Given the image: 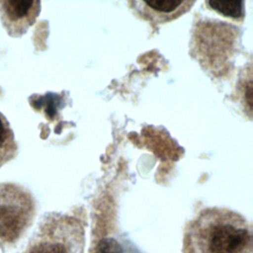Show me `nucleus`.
Returning a JSON list of instances; mask_svg holds the SVG:
<instances>
[{
  "instance_id": "7ed1b4c3",
  "label": "nucleus",
  "mask_w": 253,
  "mask_h": 253,
  "mask_svg": "<svg viewBox=\"0 0 253 253\" xmlns=\"http://www.w3.org/2000/svg\"><path fill=\"white\" fill-rule=\"evenodd\" d=\"M35 216L32 196L13 184H0V241L14 242Z\"/></svg>"
},
{
  "instance_id": "6e6552de",
  "label": "nucleus",
  "mask_w": 253,
  "mask_h": 253,
  "mask_svg": "<svg viewBox=\"0 0 253 253\" xmlns=\"http://www.w3.org/2000/svg\"><path fill=\"white\" fill-rule=\"evenodd\" d=\"M15 148L12 130L6 120L0 114V165L5 159H9Z\"/></svg>"
},
{
  "instance_id": "423d86ee",
  "label": "nucleus",
  "mask_w": 253,
  "mask_h": 253,
  "mask_svg": "<svg viewBox=\"0 0 253 253\" xmlns=\"http://www.w3.org/2000/svg\"><path fill=\"white\" fill-rule=\"evenodd\" d=\"M90 253H141L125 238L106 236L92 246Z\"/></svg>"
},
{
  "instance_id": "0eeeda50",
  "label": "nucleus",
  "mask_w": 253,
  "mask_h": 253,
  "mask_svg": "<svg viewBox=\"0 0 253 253\" xmlns=\"http://www.w3.org/2000/svg\"><path fill=\"white\" fill-rule=\"evenodd\" d=\"M207 4L214 11L225 17L241 20L244 17L243 1H208Z\"/></svg>"
},
{
  "instance_id": "20e7f679",
  "label": "nucleus",
  "mask_w": 253,
  "mask_h": 253,
  "mask_svg": "<svg viewBox=\"0 0 253 253\" xmlns=\"http://www.w3.org/2000/svg\"><path fill=\"white\" fill-rule=\"evenodd\" d=\"M41 11V3L33 0L0 1V13L7 32L19 37L34 24Z\"/></svg>"
},
{
  "instance_id": "39448f33",
  "label": "nucleus",
  "mask_w": 253,
  "mask_h": 253,
  "mask_svg": "<svg viewBox=\"0 0 253 253\" xmlns=\"http://www.w3.org/2000/svg\"><path fill=\"white\" fill-rule=\"evenodd\" d=\"M136 9L155 23L170 21L187 12L194 4L193 1L154 0L133 2Z\"/></svg>"
},
{
  "instance_id": "f257e3e1",
  "label": "nucleus",
  "mask_w": 253,
  "mask_h": 253,
  "mask_svg": "<svg viewBox=\"0 0 253 253\" xmlns=\"http://www.w3.org/2000/svg\"><path fill=\"white\" fill-rule=\"evenodd\" d=\"M183 253H253L251 225L230 210L205 209L186 227Z\"/></svg>"
},
{
  "instance_id": "f03ea898",
  "label": "nucleus",
  "mask_w": 253,
  "mask_h": 253,
  "mask_svg": "<svg viewBox=\"0 0 253 253\" xmlns=\"http://www.w3.org/2000/svg\"><path fill=\"white\" fill-rule=\"evenodd\" d=\"M84 227L72 216L50 214L42 223L25 253H83Z\"/></svg>"
}]
</instances>
